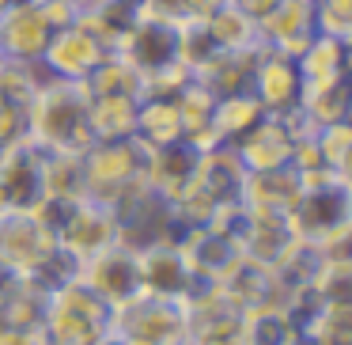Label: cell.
I'll return each instance as SVG.
<instances>
[{
	"instance_id": "1",
	"label": "cell",
	"mask_w": 352,
	"mask_h": 345,
	"mask_svg": "<svg viewBox=\"0 0 352 345\" xmlns=\"http://www.w3.org/2000/svg\"><path fill=\"white\" fill-rule=\"evenodd\" d=\"M87 110H91V99L84 84L50 76L27 103V137L46 152H87L95 145Z\"/></svg>"
},
{
	"instance_id": "2",
	"label": "cell",
	"mask_w": 352,
	"mask_h": 345,
	"mask_svg": "<svg viewBox=\"0 0 352 345\" xmlns=\"http://www.w3.org/2000/svg\"><path fill=\"white\" fill-rule=\"evenodd\" d=\"M288 224L299 243L318 247L322 254H349L352 243V178L303 182Z\"/></svg>"
},
{
	"instance_id": "3",
	"label": "cell",
	"mask_w": 352,
	"mask_h": 345,
	"mask_svg": "<svg viewBox=\"0 0 352 345\" xmlns=\"http://www.w3.org/2000/svg\"><path fill=\"white\" fill-rule=\"evenodd\" d=\"M110 322H114V307L102 304L76 277L46 300L42 337L46 345H99L110 334Z\"/></svg>"
},
{
	"instance_id": "4",
	"label": "cell",
	"mask_w": 352,
	"mask_h": 345,
	"mask_svg": "<svg viewBox=\"0 0 352 345\" xmlns=\"http://www.w3.org/2000/svg\"><path fill=\"white\" fill-rule=\"evenodd\" d=\"M144 156L137 140H95L84 152V201L110 209L125 190L144 182Z\"/></svg>"
},
{
	"instance_id": "5",
	"label": "cell",
	"mask_w": 352,
	"mask_h": 345,
	"mask_svg": "<svg viewBox=\"0 0 352 345\" xmlns=\"http://www.w3.org/2000/svg\"><path fill=\"white\" fill-rule=\"evenodd\" d=\"M110 334L122 337L125 345H186L190 322L178 300H155L140 292L137 300L114 307Z\"/></svg>"
},
{
	"instance_id": "6",
	"label": "cell",
	"mask_w": 352,
	"mask_h": 345,
	"mask_svg": "<svg viewBox=\"0 0 352 345\" xmlns=\"http://www.w3.org/2000/svg\"><path fill=\"white\" fill-rule=\"evenodd\" d=\"M42 163L46 148H38L31 137L0 148V213H34V205L46 198Z\"/></svg>"
},
{
	"instance_id": "7",
	"label": "cell",
	"mask_w": 352,
	"mask_h": 345,
	"mask_svg": "<svg viewBox=\"0 0 352 345\" xmlns=\"http://www.w3.org/2000/svg\"><path fill=\"white\" fill-rule=\"evenodd\" d=\"M303 133H311V125H307V118L299 114V110H292V114H284V118L265 114L231 148H235L239 163L246 167V175H250V171H276V167H288L292 163V145H296V137H303Z\"/></svg>"
},
{
	"instance_id": "8",
	"label": "cell",
	"mask_w": 352,
	"mask_h": 345,
	"mask_svg": "<svg viewBox=\"0 0 352 345\" xmlns=\"http://www.w3.org/2000/svg\"><path fill=\"white\" fill-rule=\"evenodd\" d=\"M80 281L110 307H122L129 300L140 296V262L137 251L125 243H114L107 251L91 254L87 262H80Z\"/></svg>"
},
{
	"instance_id": "9",
	"label": "cell",
	"mask_w": 352,
	"mask_h": 345,
	"mask_svg": "<svg viewBox=\"0 0 352 345\" xmlns=\"http://www.w3.org/2000/svg\"><path fill=\"white\" fill-rule=\"evenodd\" d=\"M107 54H114V50L102 46V42L95 39L80 19H72V23H65V27L54 31L46 54H42V69H46L54 80L84 84V80L95 72V65H99Z\"/></svg>"
},
{
	"instance_id": "10",
	"label": "cell",
	"mask_w": 352,
	"mask_h": 345,
	"mask_svg": "<svg viewBox=\"0 0 352 345\" xmlns=\"http://www.w3.org/2000/svg\"><path fill=\"white\" fill-rule=\"evenodd\" d=\"M114 54L129 61L140 72V80H152L178 65V27L155 16H140V23L118 42Z\"/></svg>"
},
{
	"instance_id": "11",
	"label": "cell",
	"mask_w": 352,
	"mask_h": 345,
	"mask_svg": "<svg viewBox=\"0 0 352 345\" xmlns=\"http://www.w3.org/2000/svg\"><path fill=\"white\" fill-rule=\"evenodd\" d=\"M137 262H140V292H144V296L178 300V304H182V300L190 296L193 281H197L186 251L178 243H167V239H163V243L140 247Z\"/></svg>"
},
{
	"instance_id": "12",
	"label": "cell",
	"mask_w": 352,
	"mask_h": 345,
	"mask_svg": "<svg viewBox=\"0 0 352 345\" xmlns=\"http://www.w3.org/2000/svg\"><path fill=\"white\" fill-rule=\"evenodd\" d=\"M144 182L152 194H160L167 205H175L178 198L197 186V167H201V152L190 148L186 140L163 148H144Z\"/></svg>"
},
{
	"instance_id": "13",
	"label": "cell",
	"mask_w": 352,
	"mask_h": 345,
	"mask_svg": "<svg viewBox=\"0 0 352 345\" xmlns=\"http://www.w3.org/2000/svg\"><path fill=\"white\" fill-rule=\"evenodd\" d=\"M220 292L239 307L243 315H258V311H284L288 292L276 281V273L269 266H258L250 258H239L228 273L220 277Z\"/></svg>"
},
{
	"instance_id": "14",
	"label": "cell",
	"mask_w": 352,
	"mask_h": 345,
	"mask_svg": "<svg viewBox=\"0 0 352 345\" xmlns=\"http://www.w3.org/2000/svg\"><path fill=\"white\" fill-rule=\"evenodd\" d=\"M54 19L46 16L38 0H27L19 8L0 16V57L12 61H42L50 39H54Z\"/></svg>"
},
{
	"instance_id": "15",
	"label": "cell",
	"mask_w": 352,
	"mask_h": 345,
	"mask_svg": "<svg viewBox=\"0 0 352 345\" xmlns=\"http://www.w3.org/2000/svg\"><path fill=\"white\" fill-rule=\"evenodd\" d=\"M318 34L314 23V4L303 0H280L273 12L258 23V46L269 54H284V57H299Z\"/></svg>"
},
{
	"instance_id": "16",
	"label": "cell",
	"mask_w": 352,
	"mask_h": 345,
	"mask_svg": "<svg viewBox=\"0 0 352 345\" xmlns=\"http://www.w3.org/2000/svg\"><path fill=\"white\" fill-rule=\"evenodd\" d=\"M114 243H122L114 213L107 205H95V201H76V209H72L69 220L57 231V247L69 251L76 262H87L91 254L107 251Z\"/></svg>"
},
{
	"instance_id": "17",
	"label": "cell",
	"mask_w": 352,
	"mask_h": 345,
	"mask_svg": "<svg viewBox=\"0 0 352 345\" xmlns=\"http://www.w3.org/2000/svg\"><path fill=\"white\" fill-rule=\"evenodd\" d=\"M250 95L261 103V110L273 118H284L292 110H299V99H303V76H299L296 57L284 54H261L258 69H254V87Z\"/></svg>"
},
{
	"instance_id": "18",
	"label": "cell",
	"mask_w": 352,
	"mask_h": 345,
	"mask_svg": "<svg viewBox=\"0 0 352 345\" xmlns=\"http://www.w3.org/2000/svg\"><path fill=\"white\" fill-rule=\"evenodd\" d=\"M54 247H57V239L42 228L34 213H0V258L12 262L23 277Z\"/></svg>"
},
{
	"instance_id": "19",
	"label": "cell",
	"mask_w": 352,
	"mask_h": 345,
	"mask_svg": "<svg viewBox=\"0 0 352 345\" xmlns=\"http://www.w3.org/2000/svg\"><path fill=\"white\" fill-rule=\"evenodd\" d=\"M261 46H250V50H223L216 54L205 69L197 72V84L205 87L212 99H231V95H246L254 87V69H258Z\"/></svg>"
},
{
	"instance_id": "20",
	"label": "cell",
	"mask_w": 352,
	"mask_h": 345,
	"mask_svg": "<svg viewBox=\"0 0 352 345\" xmlns=\"http://www.w3.org/2000/svg\"><path fill=\"white\" fill-rule=\"evenodd\" d=\"M296 243H299V239H296V231H292L288 216H276V213H250L239 251H243V258L258 262V266L276 269L284 258H288V251H292Z\"/></svg>"
},
{
	"instance_id": "21",
	"label": "cell",
	"mask_w": 352,
	"mask_h": 345,
	"mask_svg": "<svg viewBox=\"0 0 352 345\" xmlns=\"http://www.w3.org/2000/svg\"><path fill=\"white\" fill-rule=\"evenodd\" d=\"M243 182H246V167L239 163V156L231 145L201 152L197 186H201V194H208V201H212L216 209L243 205Z\"/></svg>"
},
{
	"instance_id": "22",
	"label": "cell",
	"mask_w": 352,
	"mask_h": 345,
	"mask_svg": "<svg viewBox=\"0 0 352 345\" xmlns=\"http://www.w3.org/2000/svg\"><path fill=\"white\" fill-rule=\"evenodd\" d=\"M303 178L296 175V167H276V171H250L243 182V205L250 213H276L288 216L296 205Z\"/></svg>"
},
{
	"instance_id": "23",
	"label": "cell",
	"mask_w": 352,
	"mask_h": 345,
	"mask_svg": "<svg viewBox=\"0 0 352 345\" xmlns=\"http://www.w3.org/2000/svg\"><path fill=\"white\" fill-rule=\"evenodd\" d=\"M303 87L311 84H333V80L352 76V42L349 39H329V34H314V42L296 57Z\"/></svg>"
},
{
	"instance_id": "24",
	"label": "cell",
	"mask_w": 352,
	"mask_h": 345,
	"mask_svg": "<svg viewBox=\"0 0 352 345\" xmlns=\"http://www.w3.org/2000/svg\"><path fill=\"white\" fill-rule=\"evenodd\" d=\"M178 247L186 251V258H190L193 273L212 277V281H220V277L228 273V269L235 266L239 258H243V251H239L235 239L223 236V231H216L212 224H208V228L186 231V239H182Z\"/></svg>"
},
{
	"instance_id": "25",
	"label": "cell",
	"mask_w": 352,
	"mask_h": 345,
	"mask_svg": "<svg viewBox=\"0 0 352 345\" xmlns=\"http://www.w3.org/2000/svg\"><path fill=\"white\" fill-rule=\"evenodd\" d=\"M178 118H182V140L197 152H212L223 145L220 129H216V99L193 80L182 95H178Z\"/></svg>"
},
{
	"instance_id": "26",
	"label": "cell",
	"mask_w": 352,
	"mask_h": 345,
	"mask_svg": "<svg viewBox=\"0 0 352 345\" xmlns=\"http://www.w3.org/2000/svg\"><path fill=\"white\" fill-rule=\"evenodd\" d=\"M299 114L307 118V125H311V129H326V125L352 122V76L349 80H333V84H311V87H303Z\"/></svg>"
},
{
	"instance_id": "27",
	"label": "cell",
	"mask_w": 352,
	"mask_h": 345,
	"mask_svg": "<svg viewBox=\"0 0 352 345\" xmlns=\"http://www.w3.org/2000/svg\"><path fill=\"white\" fill-rule=\"evenodd\" d=\"M133 140L140 148H163L182 140V118H178V103L175 99H155V95H144L137 103V129H133Z\"/></svg>"
},
{
	"instance_id": "28",
	"label": "cell",
	"mask_w": 352,
	"mask_h": 345,
	"mask_svg": "<svg viewBox=\"0 0 352 345\" xmlns=\"http://www.w3.org/2000/svg\"><path fill=\"white\" fill-rule=\"evenodd\" d=\"M84 92H87V99H137L140 103L144 80H140V72L129 61H122L118 54H107L95 65L91 76L84 80Z\"/></svg>"
},
{
	"instance_id": "29",
	"label": "cell",
	"mask_w": 352,
	"mask_h": 345,
	"mask_svg": "<svg viewBox=\"0 0 352 345\" xmlns=\"http://www.w3.org/2000/svg\"><path fill=\"white\" fill-rule=\"evenodd\" d=\"M205 31L212 34V42L220 50H250L258 46V23L250 16H243L239 8H231L228 0H220L205 19Z\"/></svg>"
},
{
	"instance_id": "30",
	"label": "cell",
	"mask_w": 352,
	"mask_h": 345,
	"mask_svg": "<svg viewBox=\"0 0 352 345\" xmlns=\"http://www.w3.org/2000/svg\"><path fill=\"white\" fill-rule=\"evenodd\" d=\"M42 186L46 198L84 201V152H46Z\"/></svg>"
},
{
	"instance_id": "31",
	"label": "cell",
	"mask_w": 352,
	"mask_h": 345,
	"mask_svg": "<svg viewBox=\"0 0 352 345\" xmlns=\"http://www.w3.org/2000/svg\"><path fill=\"white\" fill-rule=\"evenodd\" d=\"M91 137L95 140H133L137 99H91Z\"/></svg>"
},
{
	"instance_id": "32",
	"label": "cell",
	"mask_w": 352,
	"mask_h": 345,
	"mask_svg": "<svg viewBox=\"0 0 352 345\" xmlns=\"http://www.w3.org/2000/svg\"><path fill=\"white\" fill-rule=\"evenodd\" d=\"M261 118H265V110H261V103L250 92L231 95V99H216V129H220L223 145H235L239 137H246Z\"/></svg>"
},
{
	"instance_id": "33",
	"label": "cell",
	"mask_w": 352,
	"mask_h": 345,
	"mask_svg": "<svg viewBox=\"0 0 352 345\" xmlns=\"http://www.w3.org/2000/svg\"><path fill=\"white\" fill-rule=\"evenodd\" d=\"M46 80H50V72L42 69V61H12V57H0V95L19 103V107H27Z\"/></svg>"
},
{
	"instance_id": "34",
	"label": "cell",
	"mask_w": 352,
	"mask_h": 345,
	"mask_svg": "<svg viewBox=\"0 0 352 345\" xmlns=\"http://www.w3.org/2000/svg\"><path fill=\"white\" fill-rule=\"evenodd\" d=\"M80 277V262L72 258L69 251H61V247H54V251L46 254V258L38 262V266L31 269V273L23 277L31 289H38L42 296H54L57 289H65V284H72Z\"/></svg>"
},
{
	"instance_id": "35",
	"label": "cell",
	"mask_w": 352,
	"mask_h": 345,
	"mask_svg": "<svg viewBox=\"0 0 352 345\" xmlns=\"http://www.w3.org/2000/svg\"><path fill=\"white\" fill-rule=\"evenodd\" d=\"M216 54H223L212 42V34L205 31L201 19H190V23H178V65H182L190 76H197Z\"/></svg>"
},
{
	"instance_id": "36",
	"label": "cell",
	"mask_w": 352,
	"mask_h": 345,
	"mask_svg": "<svg viewBox=\"0 0 352 345\" xmlns=\"http://www.w3.org/2000/svg\"><path fill=\"white\" fill-rule=\"evenodd\" d=\"M314 140H318V152H322V160H326V167L333 171V175L352 178V122L314 129Z\"/></svg>"
},
{
	"instance_id": "37",
	"label": "cell",
	"mask_w": 352,
	"mask_h": 345,
	"mask_svg": "<svg viewBox=\"0 0 352 345\" xmlns=\"http://www.w3.org/2000/svg\"><path fill=\"white\" fill-rule=\"evenodd\" d=\"M220 0H144V16L167 19V23H190V19H205Z\"/></svg>"
},
{
	"instance_id": "38",
	"label": "cell",
	"mask_w": 352,
	"mask_h": 345,
	"mask_svg": "<svg viewBox=\"0 0 352 345\" xmlns=\"http://www.w3.org/2000/svg\"><path fill=\"white\" fill-rule=\"evenodd\" d=\"M314 23L318 34L352 42V0H314Z\"/></svg>"
},
{
	"instance_id": "39",
	"label": "cell",
	"mask_w": 352,
	"mask_h": 345,
	"mask_svg": "<svg viewBox=\"0 0 352 345\" xmlns=\"http://www.w3.org/2000/svg\"><path fill=\"white\" fill-rule=\"evenodd\" d=\"M23 137H27V107H19V103L0 95V148L16 145Z\"/></svg>"
},
{
	"instance_id": "40",
	"label": "cell",
	"mask_w": 352,
	"mask_h": 345,
	"mask_svg": "<svg viewBox=\"0 0 352 345\" xmlns=\"http://www.w3.org/2000/svg\"><path fill=\"white\" fill-rule=\"evenodd\" d=\"M23 284H27V281H23V273H19V269L12 266V262L0 258V304H8V300L16 296V292L23 289Z\"/></svg>"
},
{
	"instance_id": "41",
	"label": "cell",
	"mask_w": 352,
	"mask_h": 345,
	"mask_svg": "<svg viewBox=\"0 0 352 345\" xmlns=\"http://www.w3.org/2000/svg\"><path fill=\"white\" fill-rule=\"evenodd\" d=\"M228 4H231V8H239L243 16H250L254 23H261V19L280 4V0H228Z\"/></svg>"
},
{
	"instance_id": "42",
	"label": "cell",
	"mask_w": 352,
	"mask_h": 345,
	"mask_svg": "<svg viewBox=\"0 0 352 345\" xmlns=\"http://www.w3.org/2000/svg\"><path fill=\"white\" fill-rule=\"evenodd\" d=\"M0 345H46V337H42V334H31V330H16V334L0 337Z\"/></svg>"
},
{
	"instance_id": "43",
	"label": "cell",
	"mask_w": 352,
	"mask_h": 345,
	"mask_svg": "<svg viewBox=\"0 0 352 345\" xmlns=\"http://www.w3.org/2000/svg\"><path fill=\"white\" fill-rule=\"evenodd\" d=\"M38 4H61V8H76L80 12V0H38Z\"/></svg>"
},
{
	"instance_id": "44",
	"label": "cell",
	"mask_w": 352,
	"mask_h": 345,
	"mask_svg": "<svg viewBox=\"0 0 352 345\" xmlns=\"http://www.w3.org/2000/svg\"><path fill=\"white\" fill-rule=\"evenodd\" d=\"M19 4H27V0H0V16H4V12H12V8H19Z\"/></svg>"
},
{
	"instance_id": "45",
	"label": "cell",
	"mask_w": 352,
	"mask_h": 345,
	"mask_svg": "<svg viewBox=\"0 0 352 345\" xmlns=\"http://www.w3.org/2000/svg\"><path fill=\"white\" fill-rule=\"evenodd\" d=\"M99 345H125V342H122V337H114V334H107V337H102Z\"/></svg>"
},
{
	"instance_id": "46",
	"label": "cell",
	"mask_w": 352,
	"mask_h": 345,
	"mask_svg": "<svg viewBox=\"0 0 352 345\" xmlns=\"http://www.w3.org/2000/svg\"><path fill=\"white\" fill-rule=\"evenodd\" d=\"M303 4H314V0H303Z\"/></svg>"
}]
</instances>
